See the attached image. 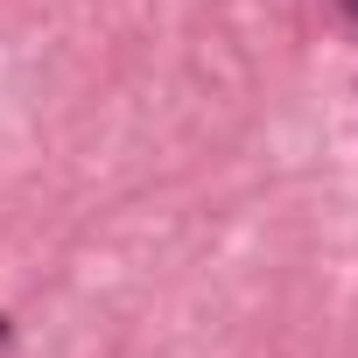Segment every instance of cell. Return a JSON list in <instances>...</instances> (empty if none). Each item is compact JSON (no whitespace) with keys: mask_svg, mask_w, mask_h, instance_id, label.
I'll return each mask as SVG.
<instances>
[{"mask_svg":"<svg viewBox=\"0 0 358 358\" xmlns=\"http://www.w3.org/2000/svg\"><path fill=\"white\" fill-rule=\"evenodd\" d=\"M0 337H8V330H0Z\"/></svg>","mask_w":358,"mask_h":358,"instance_id":"7a4b0ae2","label":"cell"},{"mask_svg":"<svg viewBox=\"0 0 358 358\" xmlns=\"http://www.w3.org/2000/svg\"><path fill=\"white\" fill-rule=\"evenodd\" d=\"M344 15H351V22H358V0H344Z\"/></svg>","mask_w":358,"mask_h":358,"instance_id":"6da1fadb","label":"cell"}]
</instances>
